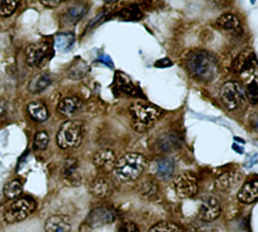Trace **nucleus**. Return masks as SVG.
<instances>
[{
  "label": "nucleus",
  "mask_w": 258,
  "mask_h": 232,
  "mask_svg": "<svg viewBox=\"0 0 258 232\" xmlns=\"http://www.w3.org/2000/svg\"><path fill=\"white\" fill-rule=\"evenodd\" d=\"M186 68L193 77L200 81H212L218 74V62L207 51L190 52L186 59Z\"/></svg>",
  "instance_id": "obj_1"
},
{
  "label": "nucleus",
  "mask_w": 258,
  "mask_h": 232,
  "mask_svg": "<svg viewBox=\"0 0 258 232\" xmlns=\"http://www.w3.org/2000/svg\"><path fill=\"white\" fill-rule=\"evenodd\" d=\"M146 163H147L146 157L140 153H126V154L120 156L116 162L113 170L114 177L122 183L138 180L143 175Z\"/></svg>",
  "instance_id": "obj_2"
},
{
  "label": "nucleus",
  "mask_w": 258,
  "mask_h": 232,
  "mask_svg": "<svg viewBox=\"0 0 258 232\" xmlns=\"http://www.w3.org/2000/svg\"><path fill=\"white\" fill-rule=\"evenodd\" d=\"M131 127L137 132H146L157 122L162 111L155 106L143 102H133L130 106Z\"/></svg>",
  "instance_id": "obj_3"
},
{
  "label": "nucleus",
  "mask_w": 258,
  "mask_h": 232,
  "mask_svg": "<svg viewBox=\"0 0 258 232\" xmlns=\"http://www.w3.org/2000/svg\"><path fill=\"white\" fill-rule=\"evenodd\" d=\"M85 127L80 120H69L61 124L56 135V143L62 150H73L81 146Z\"/></svg>",
  "instance_id": "obj_4"
},
{
  "label": "nucleus",
  "mask_w": 258,
  "mask_h": 232,
  "mask_svg": "<svg viewBox=\"0 0 258 232\" xmlns=\"http://www.w3.org/2000/svg\"><path fill=\"white\" fill-rule=\"evenodd\" d=\"M37 208L36 201L30 197H19L7 207L4 218L8 224H15L28 218Z\"/></svg>",
  "instance_id": "obj_5"
},
{
  "label": "nucleus",
  "mask_w": 258,
  "mask_h": 232,
  "mask_svg": "<svg viewBox=\"0 0 258 232\" xmlns=\"http://www.w3.org/2000/svg\"><path fill=\"white\" fill-rule=\"evenodd\" d=\"M220 100L228 110H235L247 101L245 90L238 82H227L220 89Z\"/></svg>",
  "instance_id": "obj_6"
},
{
  "label": "nucleus",
  "mask_w": 258,
  "mask_h": 232,
  "mask_svg": "<svg viewBox=\"0 0 258 232\" xmlns=\"http://www.w3.org/2000/svg\"><path fill=\"white\" fill-rule=\"evenodd\" d=\"M172 186L177 196L181 199L193 198L199 192L198 177L193 172H182L174 177Z\"/></svg>",
  "instance_id": "obj_7"
},
{
  "label": "nucleus",
  "mask_w": 258,
  "mask_h": 232,
  "mask_svg": "<svg viewBox=\"0 0 258 232\" xmlns=\"http://www.w3.org/2000/svg\"><path fill=\"white\" fill-rule=\"evenodd\" d=\"M232 68L238 75H251L258 68L257 57L251 52L241 53L233 61Z\"/></svg>",
  "instance_id": "obj_8"
},
{
  "label": "nucleus",
  "mask_w": 258,
  "mask_h": 232,
  "mask_svg": "<svg viewBox=\"0 0 258 232\" xmlns=\"http://www.w3.org/2000/svg\"><path fill=\"white\" fill-rule=\"evenodd\" d=\"M48 53L49 44L47 41L33 43L26 49V62L30 67H38L46 59Z\"/></svg>",
  "instance_id": "obj_9"
},
{
  "label": "nucleus",
  "mask_w": 258,
  "mask_h": 232,
  "mask_svg": "<svg viewBox=\"0 0 258 232\" xmlns=\"http://www.w3.org/2000/svg\"><path fill=\"white\" fill-rule=\"evenodd\" d=\"M222 213L219 201L215 197H205L199 208V217L205 222H212Z\"/></svg>",
  "instance_id": "obj_10"
},
{
  "label": "nucleus",
  "mask_w": 258,
  "mask_h": 232,
  "mask_svg": "<svg viewBox=\"0 0 258 232\" xmlns=\"http://www.w3.org/2000/svg\"><path fill=\"white\" fill-rule=\"evenodd\" d=\"M117 159L115 153L108 148H102L95 153L93 156V163L98 170L102 172H110L114 170Z\"/></svg>",
  "instance_id": "obj_11"
},
{
  "label": "nucleus",
  "mask_w": 258,
  "mask_h": 232,
  "mask_svg": "<svg viewBox=\"0 0 258 232\" xmlns=\"http://www.w3.org/2000/svg\"><path fill=\"white\" fill-rule=\"evenodd\" d=\"M115 221V213L106 207H98L92 210L90 216L87 217V223L91 227H99L105 224H109Z\"/></svg>",
  "instance_id": "obj_12"
},
{
  "label": "nucleus",
  "mask_w": 258,
  "mask_h": 232,
  "mask_svg": "<svg viewBox=\"0 0 258 232\" xmlns=\"http://www.w3.org/2000/svg\"><path fill=\"white\" fill-rule=\"evenodd\" d=\"M238 200L249 205L258 200V178L249 180L242 185L238 192Z\"/></svg>",
  "instance_id": "obj_13"
},
{
  "label": "nucleus",
  "mask_w": 258,
  "mask_h": 232,
  "mask_svg": "<svg viewBox=\"0 0 258 232\" xmlns=\"http://www.w3.org/2000/svg\"><path fill=\"white\" fill-rule=\"evenodd\" d=\"M72 222L64 215H53L45 222L46 232H72Z\"/></svg>",
  "instance_id": "obj_14"
},
{
  "label": "nucleus",
  "mask_w": 258,
  "mask_h": 232,
  "mask_svg": "<svg viewBox=\"0 0 258 232\" xmlns=\"http://www.w3.org/2000/svg\"><path fill=\"white\" fill-rule=\"evenodd\" d=\"M82 101L77 97H66L57 105V111L66 118H70L81 109Z\"/></svg>",
  "instance_id": "obj_15"
},
{
  "label": "nucleus",
  "mask_w": 258,
  "mask_h": 232,
  "mask_svg": "<svg viewBox=\"0 0 258 232\" xmlns=\"http://www.w3.org/2000/svg\"><path fill=\"white\" fill-rule=\"evenodd\" d=\"M174 168H176V164L172 159L163 157L155 163V175L160 180H169L173 175Z\"/></svg>",
  "instance_id": "obj_16"
},
{
  "label": "nucleus",
  "mask_w": 258,
  "mask_h": 232,
  "mask_svg": "<svg viewBox=\"0 0 258 232\" xmlns=\"http://www.w3.org/2000/svg\"><path fill=\"white\" fill-rule=\"evenodd\" d=\"M52 83V78L48 74H39L32 78L28 85V91L33 94L43 92Z\"/></svg>",
  "instance_id": "obj_17"
},
{
  "label": "nucleus",
  "mask_w": 258,
  "mask_h": 232,
  "mask_svg": "<svg viewBox=\"0 0 258 232\" xmlns=\"http://www.w3.org/2000/svg\"><path fill=\"white\" fill-rule=\"evenodd\" d=\"M28 113L35 122H44L48 119V110L41 101H32L29 103Z\"/></svg>",
  "instance_id": "obj_18"
},
{
  "label": "nucleus",
  "mask_w": 258,
  "mask_h": 232,
  "mask_svg": "<svg viewBox=\"0 0 258 232\" xmlns=\"http://www.w3.org/2000/svg\"><path fill=\"white\" fill-rule=\"evenodd\" d=\"M90 191L93 196L98 198H105L111 191V186L106 178L99 177L97 180H94L90 185Z\"/></svg>",
  "instance_id": "obj_19"
},
{
  "label": "nucleus",
  "mask_w": 258,
  "mask_h": 232,
  "mask_svg": "<svg viewBox=\"0 0 258 232\" xmlns=\"http://www.w3.org/2000/svg\"><path fill=\"white\" fill-rule=\"evenodd\" d=\"M64 181L70 185H78L81 183V177L77 171V161L75 159L67 161L64 167Z\"/></svg>",
  "instance_id": "obj_20"
},
{
  "label": "nucleus",
  "mask_w": 258,
  "mask_h": 232,
  "mask_svg": "<svg viewBox=\"0 0 258 232\" xmlns=\"http://www.w3.org/2000/svg\"><path fill=\"white\" fill-rule=\"evenodd\" d=\"M218 27L225 29V30H238L240 28V22L238 18L233 14H223L216 21Z\"/></svg>",
  "instance_id": "obj_21"
},
{
  "label": "nucleus",
  "mask_w": 258,
  "mask_h": 232,
  "mask_svg": "<svg viewBox=\"0 0 258 232\" xmlns=\"http://www.w3.org/2000/svg\"><path fill=\"white\" fill-rule=\"evenodd\" d=\"M75 36L73 34H59L54 39V46L60 52H67L73 47Z\"/></svg>",
  "instance_id": "obj_22"
},
{
  "label": "nucleus",
  "mask_w": 258,
  "mask_h": 232,
  "mask_svg": "<svg viewBox=\"0 0 258 232\" xmlns=\"http://www.w3.org/2000/svg\"><path fill=\"white\" fill-rule=\"evenodd\" d=\"M117 85L119 90L128 96H138L139 91L133 85V83L130 81V78L124 75V74H117V78H116Z\"/></svg>",
  "instance_id": "obj_23"
},
{
  "label": "nucleus",
  "mask_w": 258,
  "mask_h": 232,
  "mask_svg": "<svg viewBox=\"0 0 258 232\" xmlns=\"http://www.w3.org/2000/svg\"><path fill=\"white\" fill-rule=\"evenodd\" d=\"M23 192V184L20 180H13L4 186V194L7 199L19 198Z\"/></svg>",
  "instance_id": "obj_24"
},
{
  "label": "nucleus",
  "mask_w": 258,
  "mask_h": 232,
  "mask_svg": "<svg viewBox=\"0 0 258 232\" xmlns=\"http://www.w3.org/2000/svg\"><path fill=\"white\" fill-rule=\"evenodd\" d=\"M87 12V7L84 5H77L74 6L72 8H69L68 12L64 14L66 15V20L69 21L70 23H75L76 21L82 19L83 16L86 14Z\"/></svg>",
  "instance_id": "obj_25"
},
{
  "label": "nucleus",
  "mask_w": 258,
  "mask_h": 232,
  "mask_svg": "<svg viewBox=\"0 0 258 232\" xmlns=\"http://www.w3.org/2000/svg\"><path fill=\"white\" fill-rule=\"evenodd\" d=\"M21 0H0V16L8 18L14 13Z\"/></svg>",
  "instance_id": "obj_26"
},
{
  "label": "nucleus",
  "mask_w": 258,
  "mask_h": 232,
  "mask_svg": "<svg viewBox=\"0 0 258 232\" xmlns=\"http://www.w3.org/2000/svg\"><path fill=\"white\" fill-rule=\"evenodd\" d=\"M178 140H177V136L176 134H166L163 137H161L157 142V146L161 148V151H169L172 150V148L176 147V145H178Z\"/></svg>",
  "instance_id": "obj_27"
},
{
  "label": "nucleus",
  "mask_w": 258,
  "mask_h": 232,
  "mask_svg": "<svg viewBox=\"0 0 258 232\" xmlns=\"http://www.w3.org/2000/svg\"><path fill=\"white\" fill-rule=\"evenodd\" d=\"M118 16L122 20H126V21H136L143 18V14H141L140 10L138 8V6L136 5H131L128 6L125 10L120 11Z\"/></svg>",
  "instance_id": "obj_28"
},
{
  "label": "nucleus",
  "mask_w": 258,
  "mask_h": 232,
  "mask_svg": "<svg viewBox=\"0 0 258 232\" xmlns=\"http://www.w3.org/2000/svg\"><path fill=\"white\" fill-rule=\"evenodd\" d=\"M148 232H184L181 227L171 222H160L152 226Z\"/></svg>",
  "instance_id": "obj_29"
},
{
  "label": "nucleus",
  "mask_w": 258,
  "mask_h": 232,
  "mask_svg": "<svg viewBox=\"0 0 258 232\" xmlns=\"http://www.w3.org/2000/svg\"><path fill=\"white\" fill-rule=\"evenodd\" d=\"M245 90V96H247V100L251 103H258V78H253L248 83Z\"/></svg>",
  "instance_id": "obj_30"
},
{
  "label": "nucleus",
  "mask_w": 258,
  "mask_h": 232,
  "mask_svg": "<svg viewBox=\"0 0 258 232\" xmlns=\"http://www.w3.org/2000/svg\"><path fill=\"white\" fill-rule=\"evenodd\" d=\"M49 143V136L46 131H39L37 132L35 138H33V146L36 150L43 151L46 150Z\"/></svg>",
  "instance_id": "obj_31"
},
{
  "label": "nucleus",
  "mask_w": 258,
  "mask_h": 232,
  "mask_svg": "<svg viewBox=\"0 0 258 232\" xmlns=\"http://www.w3.org/2000/svg\"><path fill=\"white\" fill-rule=\"evenodd\" d=\"M236 182V178L233 172H227L220 176L217 181V186L222 190H227L231 188L232 185H234Z\"/></svg>",
  "instance_id": "obj_32"
},
{
  "label": "nucleus",
  "mask_w": 258,
  "mask_h": 232,
  "mask_svg": "<svg viewBox=\"0 0 258 232\" xmlns=\"http://www.w3.org/2000/svg\"><path fill=\"white\" fill-rule=\"evenodd\" d=\"M87 70H89V67H87L86 64H84V62H81V64L75 66L74 69L72 70L73 75H70V77L74 78V80H76L77 73H80V77H83L87 73Z\"/></svg>",
  "instance_id": "obj_33"
},
{
  "label": "nucleus",
  "mask_w": 258,
  "mask_h": 232,
  "mask_svg": "<svg viewBox=\"0 0 258 232\" xmlns=\"http://www.w3.org/2000/svg\"><path fill=\"white\" fill-rule=\"evenodd\" d=\"M157 192V185L153 182H145L143 184V193L145 196H152V194H155Z\"/></svg>",
  "instance_id": "obj_34"
},
{
  "label": "nucleus",
  "mask_w": 258,
  "mask_h": 232,
  "mask_svg": "<svg viewBox=\"0 0 258 232\" xmlns=\"http://www.w3.org/2000/svg\"><path fill=\"white\" fill-rule=\"evenodd\" d=\"M118 232H139V229L133 222H125L119 227Z\"/></svg>",
  "instance_id": "obj_35"
},
{
  "label": "nucleus",
  "mask_w": 258,
  "mask_h": 232,
  "mask_svg": "<svg viewBox=\"0 0 258 232\" xmlns=\"http://www.w3.org/2000/svg\"><path fill=\"white\" fill-rule=\"evenodd\" d=\"M8 107H10L8 102L6 100H4V99H0V121L6 118V115L8 113Z\"/></svg>",
  "instance_id": "obj_36"
},
{
  "label": "nucleus",
  "mask_w": 258,
  "mask_h": 232,
  "mask_svg": "<svg viewBox=\"0 0 258 232\" xmlns=\"http://www.w3.org/2000/svg\"><path fill=\"white\" fill-rule=\"evenodd\" d=\"M64 0H40V3L43 4V6L47 7V8H54L57 7L60 4L63 3Z\"/></svg>",
  "instance_id": "obj_37"
},
{
  "label": "nucleus",
  "mask_w": 258,
  "mask_h": 232,
  "mask_svg": "<svg viewBox=\"0 0 258 232\" xmlns=\"http://www.w3.org/2000/svg\"><path fill=\"white\" fill-rule=\"evenodd\" d=\"M172 66V62L168 57H165V59H161L159 61L155 62V67H159V68H166V67H171Z\"/></svg>",
  "instance_id": "obj_38"
},
{
  "label": "nucleus",
  "mask_w": 258,
  "mask_h": 232,
  "mask_svg": "<svg viewBox=\"0 0 258 232\" xmlns=\"http://www.w3.org/2000/svg\"><path fill=\"white\" fill-rule=\"evenodd\" d=\"M106 3H116V2H118V0H105Z\"/></svg>",
  "instance_id": "obj_39"
}]
</instances>
